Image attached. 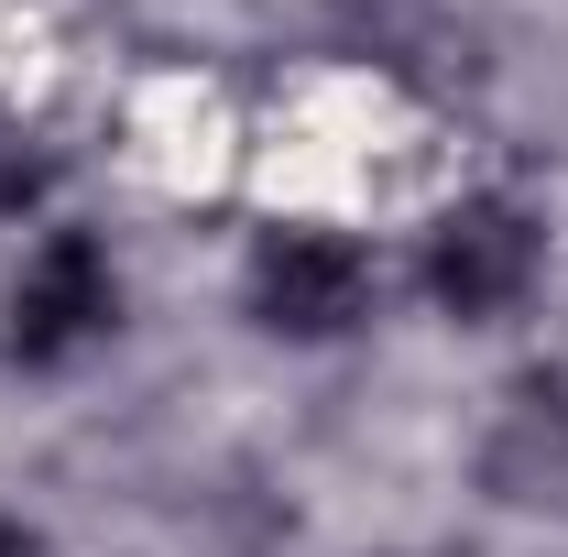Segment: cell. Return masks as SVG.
I'll return each mask as SVG.
<instances>
[{
    "label": "cell",
    "mask_w": 568,
    "mask_h": 557,
    "mask_svg": "<svg viewBox=\"0 0 568 557\" xmlns=\"http://www.w3.org/2000/svg\"><path fill=\"white\" fill-rule=\"evenodd\" d=\"M536 263H547V230H536V209H514V198H459V209L426 230V295L459 328L514 317L536 295Z\"/></svg>",
    "instance_id": "1"
},
{
    "label": "cell",
    "mask_w": 568,
    "mask_h": 557,
    "mask_svg": "<svg viewBox=\"0 0 568 557\" xmlns=\"http://www.w3.org/2000/svg\"><path fill=\"white\" fill-rule=\"evenodd\" d=\"M110 317H121V274H110V252L88 241V230H44V252L11 274V361H33V372H55L77 361L88 340H110Z\"/></svg>",
    "instance_id": "2"
},
{
    "label": "cell",
    "mask_w": 568,
    "mask_h": 557,
    "mask_svg": "<svg viewBox=\"0 0 568 557\" xmlns=\"http://www.w3.org/2000/svg\"><path fill=\"white\" fill-rule=\"evenodd\" d=\"M252 317L274 340H351L372 317V252L339 230H274L252 252Z\"/></svg>",
    "instance_id": "3"
},
{
    "label": "cell",
    "mask_w": 568,
    "mask_h": 557,
    "mask_svg": "<svg viewBox=\"0 0 568 557\" xmlns=\"http://www.w3.org/2000/svg\"><path fill=\"white\" fill-rule=\"evenodd\" d=\"M481 482L514 514H568V383H525L503 405L493 448H481Z\"/></svg>",
    "instance_id": "4"
},
{
    "label": "cell",
    "mask_w": 568,
    "mask_h": 557,
    "mask_svg": "<svg viewBox=\"0 0 568 557\" xmlns=\"http://www.w3.org/2000/svg\"><path fill=\"white\" fill-rule=\"evenodd\" d=\"M0 557H44V536H33V525H11V514H0Z\"/></svg>",
    "instance_id": "5"
}]
</instances>
